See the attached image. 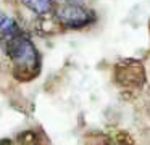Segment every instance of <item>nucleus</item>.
<instances>
[{"label":"nucleus","mask_w":150,"mask_h":145,"mask_svg":"<svg viewBox=\"0 0 150 145\" xmlns=\"http://www.w3.org/2000/svg\"><path fill=\"white\" fill-rule=\"evenodd\" d=\"M0 48L10 61L16 79L31 81L39 76L42 55L29 32L15 16L0 11Z\"/></svg>","instance_id":"obj_1"},{"label":"nucleus","mask_w":150,"mask_h":145,"mask_svg":"<svg viewBox=\"0 0 150 145\" xmlns=\"http://www.w3.org/2000/svg\"><path fill=\"white\" fill-rule=\"evenodd\" d=\"M53 19L57 26L66 31H81V29L91 28L97 21V13L92 8L82 5L74 0L57 3V8L53 11Z\"/></svg>","instance_id":"obj_2"},{"label":"nucleus","mask_w":150,"mask_h":145,"mask_svg":"<svg viewBox=\"0 0 150 145\" xmlns=\"http://www.w3.org/2000/svg\"><path fill=\"white\" fill-rule=\"evenodd\" d=\"M63 2H66V0H63Z\"/></svg>","instance_id":"obj_4"},{"label":"nucleus","mask_w":150,"mask_h":145,"mask_svg":"<svg viewBox=\"0 0 150 145\" xmlns=\"http://www.w3.org/2000/svg\"><path fill=\"white\" fill-rule=\"evenodd\" d=\"M18 2L36 18H52L57 8L55 0H18Z\"/></svg>","instance_id":"obj_3"}]
</instances>
